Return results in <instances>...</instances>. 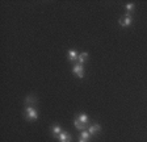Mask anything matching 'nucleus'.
<instances>
[{"label":"nucleus","mask_w":147,"mask_h":142,"mask_svg":"<svg viewBox=\"0 0 147 142\" xmlns=\"http://www.w3.org/2000/svg\"><path fill=\"white\" fill-rule=\"evenodd\" d=\"M25 118L29 121H36L38 118V112L33 107H26L25 109Z\"/></svg>","instance_id":"nucleus-1"},{"label":"nucleus","mask_w":147,"mask_h":142,"mask_svg":"<svg viewBox=\"0 0 147 142\" xmlns=\"http://www.w3.org/2000/svg\"><path fill=\"white\" fill-rule=\"evenodd\" d=\"M72 72H74V75H76V76L83 78L84 76V67H83V65H80V63H75L74 67H72Z\"/></svg>","instance_id":"nucleus-2"},{"label":"nucleus","mask_w":147,"mask_h":142,"mask_svg":"<svg viewBox=\"0 0 147 142\" xmlns=\"http://www.w3.org/2000/svg\"><path fill=\"white\" fill-rule=\"evenodd\" d=\"M131 21H133L131 16L127 13V15H125L123 17H121V19H119V25H121V26H123V28H126V26H130V25H131Z\"/></svg>","instance_id":"nucleus-3"},{"label":"nucleus","mask_w":147,"mask_h":142,"mask_svg":"<svg viewBox=\"0 0 147 142\" xmlns=\"http://www.w3.org/2000/svg\"><path fill=\"white\" fill-rule=\"evenodd\" d=\"M57 138H58L59 142H72V137L68 132H62Z\"/></svg>","instance_id":"nucleus-4"},{"label":"nucleus","mask_w":147,"mask_h":142,"mask_svg":"<svg viewBox=\"0 0 147 142\" xmlns=\"http://www.w3.org/2000/svg\"><path fill=\"white\" fill-rule=\"evenodd\" d=\"M87 130L89 132V134H91V136H93V134H97V133L100 132V130H101V126L98 125V124H95V125H89Z\"/></svg>","instance_id":"nucleus-5"},{"label":"nucleus","mask_w":147,"mask_h":142,"mask_svg":"<svg viewBox=\"0 0 147 142\" xmlns=\"http://www.w3.org/2000/svg\"><path fill=\"white\" fill-rule=\"evenodd\" d=\"M68 61L70 62H75L78 61V58H79V54H78L76 50H68Z\"/></svg>","instance_id":"nucleus-6"},{"label":"nucleus","mask_w":147,"mask_h":142,"mask_svg":"<svg viewBox=\"0 0 147 142\" xmlns=\"http://www.w3.org/2000/svg\"><path fill=\"white\" fill-rule=\"evenodd\" d=\"M36 103H37V97H36V96L29 95L26 99H25V104H26L28 107H32V104H36Z\"/></svg>","instance_id":"nucleus-7"},{"label":"nucleus","mask_w":147,"mask_h":142,"mask_svg":"<svg viewBox=\"0 0 147 142\" xmlns=\"http://www.w3.org/2000/svg\"><path fill=\"white\" fill-rule=\"evenodd\" d=\"M51 132H53V134H54V137H58L59 134L63 132V130H62V128L59 126V125H53V126H51Z\"/></svg>","instance_id":"nucleus-8"},{"label":"nucleus","mask_w":147,"mask_h":142,"mask_svg":"<svg viewBox=\"0 0 147 142\" xmlns=\"http://www.w3.org/2000/svg\"><path fill=\"white\" fill-rule=\"evenodd\" d=\"M74 125H75V128H76L78 130H86V126H87V124H83V122H80L79 120H75L74 121Z\"/></svg>","instance_id":"nucleus-9"},{"label":"nucleus","mask_w":147,"mask_h":142,"mask_svg":"<svg viewBox=\"0 0 147 142\" xmlns=\"http://www.w3.org/2000/svg\"><path fill=\"white\" fill-rule=\"evenodd\" d=\"M87 58H88V53H82V54H79V58H78V63H80V65H83L84 62L87 61Z\"/></svg>","instance_id":"nucleus-10"},{"label":"nucleus","mask_w":147,"mask_h":142,"mask_svg":"<svg viewBox=\"0 0 147 142\" xmlns=\"http://www.w3.org/2000/svg\"><path fill=\"white\" fill-rule=\"evenodd\" d=\"M78 120H79L80 122H83V124H87V125H88V122H89L88 116H87V114H84V113L79 114V117H78Z\"/></svg>","instance_id":"nucleus-11"},{"label":"nucleus","mask_w":147,"mask_h":142,"mask_svg":"<svg viewBox=\"0 0 147 142\" xmlns=\"http://www.w3.org/2000/svg\"><path fill=\"white\" fill-rule=\"evenodd\" d=\"M80 137H82L83 139H86L87 142H89V139H91V134H89L88 130H82V133H80Z\"/></svg>","instance_id":"nucleus-12"},{"label":"nucleus","mask_w":147,"mask_h":142,"mask_svg":"<svg viewBox=\"0 0 147 142\" xmlns=\"http://www.w3.org/2000/svg\"><path fill=\"white\" fill-rule=\"evenodd\" d=\"M125 8H126V11H127V12H131V11L134 9V4H133V3H127L125 5Z\"/></svg>","instance_id":"nucleus-13"},{"label":"nucleus","mask_w":147,"mask_h":142,"mask_svg":"<svg viewBox=\"0 0 147 142\" xmlns=\"http://www.w3.org/2000/svg\"><path fill=\"white\" fill-rule=\"evenodd\" d=\"M79 142H87V141H86V139H83L82 137H79Z\"/></svg>","instance_id":"nucleus-14"}]
</instances>
